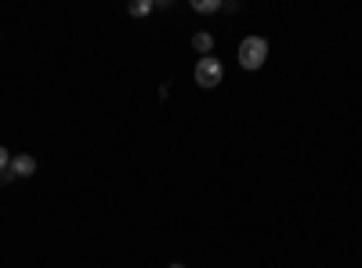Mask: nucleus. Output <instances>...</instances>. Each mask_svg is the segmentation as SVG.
Masks as SVG:
<instances>
[{
    "instance_id": "nucleus-1",
    "label": "nucleus",
    "mask_w": 362,
    "mask_h": 268,
    "mask_svg": "<svg viewBox=\"0 0 362 268\" xmlns=\"http://www.w3.org/2000/svg\"><path fill=\"white\" fill-rule=\"evenodd\" d=\"M268 58V40L264 37H247L239 44V66L243 69H261Z\"/></svg>"
},
{
    "instance_id": "nucleus-2",
    "label": "nucleus",
    "mask_w": 362,
    "mask_h": 268,
    "mask_svg": "<svg viewBox=\"0 0 362 268\" xmlns=\"http://www.w3.org/2000/svg\"><path fill=\"white\" fill-rule=\"evenodd\" d=\"M221 76H225V69H221V62H218V58H199V66H196V83L199 87H206V91H210V87H218L221 83Z\"/></svg>"
},
{
    "instance_id": "nucleus-3",
    "label": "nucleus",
    "mask_w": 362,
    "mask_h": 268,
    "mask_svg": "<svg viewBox=\"0 0 362 268\" xmlns=\"http://www.w3.org/2000/svg\"><path fill=\"white\" fill-rule=\"evenodd\" d=\"M29 174H37V160L22 153V156H11V177H29Z\"/></svg>"
},
{
    "instance_id": "nucleus-4",
    "label": "nucleus",
    "mask_w": 362,
    "mask_h": 268,
    "mask_svg": "<svg viewBox=\"0 0 362 268\" xmlns=\"http://www.w3.org/2000/svg\"><path fill=\"white\" fill-rule=\"evenodd\" d=\"M192 47L206 58L210 51H214V37H210V33H196V37H192Z\"/></svg>"
},
{
    "instance_id": "nucleus-5",
    "label": "nucleus",
    "mask_w": 362,
    "mask_h": 268,
    "mask_svg": "<svg viewBox=\"0 0 362 268\" xmlns=\"http://www.w3.org/2000/svg\"><path fill=\"white\" fill-rule=\"evenodd\" d=\"M148 11H153V4H148V0H134V4H131V15H148Z\"/></svg>"
},
{
    "instance_id": "nucleus-6",
    "label": "nucleus",
    "mask_w": 362,
    "mask_h": 268,
    "mask_svg": "<svg viewBox=\"0 0 362 268\" xmlns=\"http://www.w3.org/2000/svg\"><path fill=\"white\" fill-rule=\"evenodd\" d=\"M218 0H196V11H218Z\"/></svg>"
},
{
    "instance_id": "nucleus-7",
    "label": "nucleus",
    "mask_w": 362,
    "mask_h": 268,
    "mask_svg": "<svg viewBox=\"0 0 362 268\" xmlns=\"http://www.w3.org/2000/svg\"><path fill=\"white\" fill-rule=\"evenodd\" d=\"M4 170H11V156H8V148L0 145V174H4Z\"/></svg>"
},
{
    "instance_id": "nucleus-8",
    "label": "nucleus",
    "mask_w": 362,
    "mask_h": 268,
    "mask_svg": "<svg viewBox=\"0 0 362 268\" xmlns=\"http://www.w3.org/2000/svg\"><path fill=\"white\" fill-rule=\"evenodd\" d=\"M170 268H185V264H170Z\"/></svg>"
}]
</instances>
